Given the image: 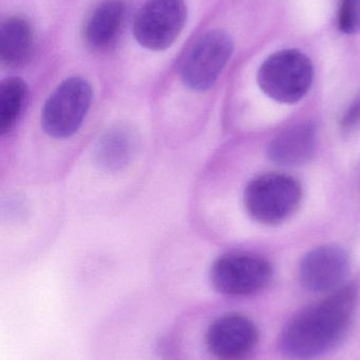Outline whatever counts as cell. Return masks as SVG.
<instances>
[{
	"mask_svg": "<svg viewBox=\"0 0 360 360\" xmlns=\"http://www.w3.org/2000/svg\"><path fill=\"white\" fill-rule=\"evenodd\" d=\"M360 126V97L350 105L342 120L344 131H352Z\"/></svg>",
	"mask_w": 360,
	"mask_h": 360,
	"instance_id": "obj_16",
	"label": "cell"
},
{
	"mask_svg": "<svg viewBox=\"0 0 360 360\" xmlns=\"http://www.w3.org/2000/svg\"><path fill=\"white\" fill-rule=\"evenodd\" d=\"M185 0H147L135 14L133 35L150 51L170 48L187 20Z\"/></svg>",
	"mask_w": 360,
	"mask_h": 360,
	"instance_id": "obj_6",
	"label": "cell"
},
{
	"mask_svg": "<svg viewBox=\"0 0 360 360\" xmlns=\"http://www.w3.org/2000/svg\"><path fill=\"white\" fill-rule=\"evenodd\" d=\"M348 254L337 245H321L311 250L299 266L300 283L316 293L335 291L348 274Z\"/></svg>",
	"mask_w": 360,
	"mask_h": 360,
	"instance_id": "obj_9",
	"label": "cell"
},
{
	"mask_svg": "<svg viewBox=\"0 0 360 360\" xmlns=\"http://www.w3.org/2000/svg\"><path fill=\"white\" fill-rule=\"evenodd\" d=\"M137 139L131 129L116 126L106 131L94 148L97 166L108 172L126 168L135 158Z\"/></svg>",
	"mask_w": 360,
	"mask_h": 360,
	"instance_id": "obj_12",
	"label": "cell"
},
{
	"mask_svg": "<svg viewBox=\"0 0 360 360\" xmlns=\"http://www.w3.org/2000/svg\"><path fill=\"white\" fill-rule=\"evenodd\" d=\"M234 48V39L228 32H206L197 40L182 63L183 84L199 92L211 89L230 61Z\"/></svg>",
	"mask_w": 360,
	"mask_h": 360,
	"instance_id": "obj_5",
	"label": "cell"
},
{
	"mask_svg": "<svg viewBox=\"0 0 360 360\" xmlns=\"http://www.w3.org/2000/svg\"><path fill=\"white\" fill-rule=\"evenodd\" d=\"M34 33L31 23L21 16H11L0 27V58L6 67L18 68L31 60Z\"/></svg>",
	"mask_w": 360,
	"mask_h": 360,
	"instance_id": "obj_13",
	"label": "cell"
},
{
	"mask_svg": "<svg viewBox=\"0 0 360 360\" xmlns=\"http://www.w3.org/2000/svg\"><path fill=\"white\" fill-rule=\"evenodd\" d=\"M338 27L342 33H360V0H342L338 13Z\"/></svg>",
	"mask_w": 360,
	"mask_h": 360,
	"instance_id": "obj_15",
	"label": "cell"
},
{
	"mask_svg": "<svg viewBox=\"0 0 360 360\" xmlns=\"http://www.w3.org/2000/svg\"><path fill=\"white\" fill-rule=\"evenodd\" d=\"M92 98V86L88 80L78 76L63 80L42 108V130L52 139H69L84 124Z\"/></svg>",
	"mask_w": 360,
	"mask_h": 360,
	"instance_id": "obj_3",
	"label": "cell"
},
{
	"mask_svg": "<svg viewBox=\"0 0 360 360\" xmlns=\"http://www.w3.org/2000/svg\"><path fill=\"white\" fill-rule=\"evenodd\" d=\"M27 96V84L19 77H10L0 84V134L10 133L17 124Z\"/></svg>",
	"mask_w": 360,
	"mask_h": 360,
	"instance_id": "obj_14",
	"label": "cell"
},
{
	"mask_svg": "<svg viewBox=\"0 0 360 360\" xmlns=\"http://www.w3.org/2000/svg\"><path fill=\"white\" fill-rule=\"evenodd\" d=\"M302 197V186L293 177L261 175L252 180L245 188L244 205L254 220L274 226L285 221L297 211Z\"/></svg>",
	"mask_w": 360,
	"mask_h": 360,
	"instance_id": "obj_4",
	"label": "cell"
},
{
	"mask_svg": "<svg viewBox=\"0 0 360 360\" xmlns=\"http://www.w3.org/2000/svg\"><path fill=\"white\" fill-rule=\"evenodd\" d=\"M271 264L249 254H226L215 260L211 283L220 293L247 296L262 291L272 279Z\"/></svg>",
	"mask_w": 360,
	"mask_h": 360,
	"instance_id": "obj_7",
	"label": "cell"
},
{
	"mask_svg": "<svg viewBox=\"0 0 360 360\" xmlns=\"http://www.w3.org/2000/svg\"><path fill=\"white\" fill-rule=\"evenodd\" d=\"M316 149V129L312 124L291 127L277 135L268 146V155L275 164L294 166L306 162Z\"/></svg>",
	"mask_w": 360,
	"mask_h": 360,
	"instance_id": "obj_11",
	"label": "cell"
},
{
	"mask_svg": "<svg viewBox=\"0 0 360 360\" xmlns=\"http://www.w3.org/2000/svg\"><path fill=\"white\" fill-rule=\"evenodd\" d=\"M257 327L244 315L230 313L211 323L206 333V346L218 360H244L258 344Z\"/></svg>",
	"mask_w": 360,
	"mask_h": 360,
	"instance_id": "obj_8",
	"label": "cell"
},
{
	"mask_svg": "<svg viewBox=\"0 0 360 360\" xmlns=\"http://www.w3.org/2000/svg\"><path fill=\"white\" fill-rule=\"evenodd\" d=\"M357 300L356 288L345 285L298 313L281 332L279 346L283 354L292 359L309 360L329 352L348 332Z\"/></svg>",
	"mask_w": 360,
	"mask_h": 360,
	"instance_id": "obj_1",
	"label": "cell"
},
{
	"mask_svg": "<svg viewBox=\"0 0 360 360\" xmlns=\"http://www.w3.org/2000/svg\"><path fill=\"white\" fill-rule=\"evenodd\" d=\"M314 65L297 49H285L268 56L260 65L257 82L264 94L281 103H296L310 91Z\"/></svg>",
	"mask_w": 360,
	"mask_h": 360,
	"instance_id": "obj_2",
	"label": "cell"
},
{
	"mask_svg": "<svg viewBox=\"0 0 360 360\" xmlns=\"http://www.w3.org/2000/svg\"><path fill=\"white\" fill-rule=\"evenodd\" d=\"M126 6L123 0H103L85 21L82 37L89 49L105 52L113 48L124 27Z\"/></svg>",
	"mask_w": 360,
	"mask_h": 360,
	"instance_id": "obj_10",
	"label": "cell"
}]
</instances>
